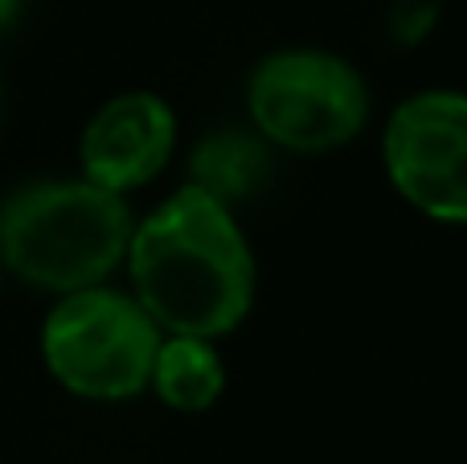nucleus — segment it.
I'll return each instance as SVG.
<instances>
[{
	"label": "nucleus",
	"instance_id": "1",
	"mask_svg": "<svg viewBox=\"0 0 467 464\" xmlns=\"http://www.w3.org/2000/svg\"><path fill=\"white\" fill-rule=\"evenodd\" d=\"M123 259L144 312L169 333L222 337L250 312L254 255L230 214V202L202 185H185L156 206Z\"/></svg>",
	"mask_w": 467,
	"mask_h": 464
},
{
	"label": "nucleus",
	"instance_id": "2",
	"mask_svg": "<svg viewBox=\"0 0 467 464\" xmlns=\"http://www.w3.org/2000/svg\"><path fill=\"white\" fill-rule=\"evenodd\" d=\"M131 210L123 194L95 181L29 185L0 214V255L21 279L54 292H78L107 279L128 255Z\"/></svg>",
	"mask_w": 467,
	"mask_h": 464
},
{
	"label": "nucleus",
	"instance_id": "3",
	"mask_svg": "<svg viewBox=\"0 0 467 464\" xmlns=\"http://www.w3.org/2000/svg\"><path fill=\"white\" fill-rule=\"evenodd\" d=\"M161 325L131 296L78 288L46 317L41 353L57 383L78 399H131L148 386Z\"/></svg>",
	"mask_w": 467,
	"mask_h": 464
},
{
	"label": "nucleus",
	"instance_id": "4",
	"mask_svg": "<svg viewBox=\"0 0 467 464\" xmlns=\"http://www.w3.org/2000/svg\"><path fill=\"white\" fill-rule=\"evenodd\" d=\"M246 103L254 128L291 153L340 148L369 120L361 74L324 49H283L258 62Z\"/></svg>",
	"mask_w": 467,
	"mask_h": 464
},
{
	"label": "nucleus",
	"instance_id": "5",
	"mask_svg": "<svg viewBox=\"0 0 467 464\" xmlns=\"http://www.w3.org/2000/svg\"><path fill=\"white\" fill-rule=\"evenodd\" d=\"M386 173L419 214L467 222V95L422 90L386 123Z\"/></svg>",
	"mask_w": 467,
	"mask_h": 464
},
{
	"label": "nucleus",
	"instance_id": "6",
	"mask_svg": "<svg viewBox=\"0 0 467 464\" xmlns=\"http://www.w3.org/2000/svg\"><path fill=\"white\" fill-rule=\"evenodd\" d=\"M177 148V115L161 95L131 90L99 107L82 132V169L87 181L128 194L140 189L169 164Z\"/></svg>",
	"mask_w": 467,
	"mask_h": 464
},
{
	"label": "nucleus",
	"instance_id": "7",
	"mask_svg": "<svg viewBox=\"0 0 467 464\" xmlns=\"http://www.w3.org/2000/svg\"><path fill=\"white\" fill-rule=\"evenodd\" d=\"M148 386H156L172 411H210L226 391V370L210 337L172 333L169 342L161 337Z\"/></svg>",
	"mask_w": 467,
	"mask_h": 464
},
{
	"label": "nucleus",
	"instance_id": "8",
	"mask_svg": "<svg viewBox=\"0 0 467 464\" xmlns=\"http://www.w3.org/2000/svg\"><path fill=\"white\" fill-rule=\"evenodd\" d=\"M197 181L193 185L210 189L213 197L226 202L230 194H242V189L254 185L258 169H263V156H258L254 144L238 136H222V140H210V144L197 153Z\"/></svg>",
	"mask_w": 467,
	"mask_h": 464
},
{
	"label": "nucleus",
	"instance_id": "9",
	"mask_svg": "<svg viewBox=\"0 0 467 464\" xmlns=\"http://www.w3.org/2000/svg\"><path fill=\"white\" fill-rule=\"evenodd\" d=\"M13 8H16V0H0V25L13 16Z\"/></svg>",
	"mask_w": 467,
	"mask_h": 464
}]
</instances>
